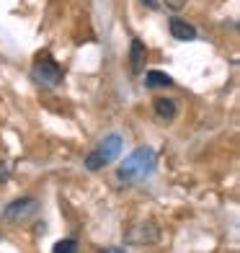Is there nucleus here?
<instances>
[{"label":"nucleus","instance_id":"obj_1","mask_svg":"<svg viewBox=\"0 0 240 253\" xmlns=\"http://www.w3.org/2000/svg\"><path fill=\"white\" fill-rule=\"evenodd\" d=\"M155 166H158V153L153 147H137L132 155L124 158V163L117 170V178H119V183L145 181L155 170Z\"/></svg>","mask_w":240,"mask_h":253},{"label":"nucleus","instance_id":"obj_2","mask_svg":"<svg viewBox=\"0 0 240 253\" xmlns=\"http://www.w3.org/2000/svg\"><path fill=\"white\" fill-rule=\"evenodd\" d=\"M121 147H124V140H121L119 134L104 137V142H101L96 150L85 158V168H88V170H101V168L111 166L114 160L121 155Z\"/></svg>","mask_w":240,"mask_h":253},{"label":"nucleus","instance_id":"obj_3","mask_svg":"<svg viewBox=\"0 0 240 253\" xmlns=\"http://www.w3.org/2000/svg\"><path fill=\"white\" fill-rule=\"evenodd\" d=\"M34 78H37V83L41 85H60L62 83V67L57 65L49 54H41L37 62H34Z\"/></svg>","mask_w":240,"mask_h":253},{"label":"nucleus","instance_id":"obj_4","mask_svg":"<svg viewBox=\"0 0 240 253\" xmlns=\"http://www.w3.org/2000/svg\"><path fill=\"white\" fill-rule=\"evenodd\" d=\"M39 212V202L37 199H31V197H21L16 202H10L5 207V212L3 217L8 222H21V220H29V217H34Z\"/></svg>","mask_w":240,"mask_h":253},{"label":"nucleus","instance_id":"obj_5","mask_svg":"<svg viewBox=\"0 0 240 253\" xmlns=\"http://www.w3.org/2000/svg\"><path fill=\"white\" fill-rule=\"evenodd\" d=\"M145 60H147V47L140 39H132V44H129V67H132L134 75L145 73Z\"/></svg>","mask_w":240,"mask_h":253},{"label":"nucleus","instance_id":"obj_6","mask_svg":"<svg viewBox=\"0 0 240 253\" xmlns=\"http://www.w3.org/2000/svg\"><path fill=\"white\" fill-rule=\"evenodd\" d=\"M170 34H173L178 42H194L197 39V29L191 24H186V21H181V18H170Z\"/></svg>","mask_w":240,"mask_h":253},{"label":"nucleus","instance_id":"obj_7","mask_svg":"<svg viewBox=\"0 0 240 253\" xmlns=\"http://www.w3.org/2000/svg\"><path fill=\"white\" fill-rule=\"evenodd\" d=\"M153 109H155V114H158V119H163V122H173L176 114H178V106H176L170 98H155Z\"/></svg>","mask_w":240,"mask_h":253},{"label":"nucleus","instance_id":"obj_8","mask_svg":"<svg viewBox=\"0 0 240 253\" xmlns=\"http://www.w3.org/2000/svg\"><path fill=\"white\" fill-rule=\"evenodd\" d=\"M145 85L147 88H168V85H173V80H170V75H165L163 70H150L145 75Z\"/></svg>","mask_w":240,"mask_h":253},{"label":"nucleus","instance_id":"obj_9","mask_svg":"<svg viewBox=\"0 0 240 253\" xmlns=\"http://www.w3.org/2000/svg\"><path fill=\"white\" fill-rule=\"evenodd\" d=\"M52 251H54V253H62V251H78V240H60V243H54Z\"/></svg>","mask_w":240,"mask_h":253},{"label":"nucleus","instance_id":"obj_10","mask_svg":"<svg viewBox=\"0 0 240 253\" xmlns=\"http://www.w3.org/2000/svg\"><path fill=\"white\" fill-rule=\"evenodd\" d=\"M5 178H8V168H5V163H3V166H0V183H3Z\"/></svg>","mask_w":240,"mask_h":253},{"label":"nucleus","instance_id":"obj_11","mask_svg":"<svg viewBox=\"0 0 240 253\" xmlns=\"http://www.w3.org/2000/svg\"><path fill=\"white\" fill-rule=\"evenodd\" d=\"M142 3H145L147 8H158V0H142Z\"/></svg>","mask_w":240,"mask_h":253}]
</instances>
